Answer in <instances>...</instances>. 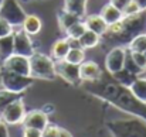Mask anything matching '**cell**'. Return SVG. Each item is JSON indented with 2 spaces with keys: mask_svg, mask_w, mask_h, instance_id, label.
Returning a JSON list of instances; mask_svg holds the SVG:
<instances>
[{
  "mask_svg": "<svg viewBox=\"0 0 146 137\" xmlns=\"http://www.w3.org/2000/svg\"><path fill=\"white\" fill-rule=\"evenodd\" d=\"M105 124L112 137H146V122L136 116L111 119Z\"/></svg>",
  "mask_w": 146,
  "mask_h": 137,
  "instance_id": "3957f363",
  "label": "cell"
},
{
  "mask_svg": "<svg viewBox=\"0 0 146 137\" xmlns=\"http://www.w3.org/2000/svg\"><path fill=\"white\" fill-rule=\"evenodd\" d=\"M30 76L33 79H43V81H54L57 78L54 59L43 52L36 51L30 57Z\"/></svg>",
  "mask_w": 146,
  "mask_h": 137,
  "instance_id": "277c9868",
  "label": "cell"
},
{
  "mask_svg": "<svg viewBox=\"0 0 146 137\" xmlns=\"http://www.w3.org/2000/svg\"><path fill=\"white\" fill-rule=\"evenodd\" d=\"M0 3H1V0H0Z\"/></svg>",
  "mask_w": 146,
  "mask_h": 137,
  "instance_id": "b9f144b4",
  "label": "cell"
},
{
  "mask_svg": "<svg viewBox=\"0 0 146 137\" xmlns=\"http://www.w3.org/2000/svg\"><path fill=\"white\" fill-rule=\"evenodd\" d=\"M48 116L41 110V109H34L26 113V117L23 120V127H29V129H36L43 132L44 127L48 124Z\"/></svg>",
  "mask_w": 146,
  "mask_h": 137,
  "instance_id": "7c38bea8",
  "label": "cell"
},
{
  "mask_svg": "<svg viewBox=\"0 0 146 137\" xmlns=\"http://www.w3.org/2000/svg\"><path fill=\"white\" fill-rule=\"evenodd\" d=\"M13 27L9 24V23H6L1 17H0V37H4V36H9V34H11L13 33Z\"/></svg>",
  "mask_w": 146,
  "mask_h": 137,
  "instance_id": "4dcf8cb0",
  "label": "cell"
},
{
  "mask_svg": "<svg viewBox=\"0 0 146 137\" xmlns=\"http://www.w3.org/2000/svg\"><path fill=\"white\" fill-rule=\"evenodd\" d=\"M112 76V79L115 81V82H118L119 85H122V86H126V88H129V85L138 78L136 75H133V74H131L128 69H121L119 72H116V74H113V75H111Z\"/></svg>",
  "mask_w": 146,
  "mask_h": 137,
  "instance_id": "cb8c5ba5",
  "label": "cell"
},
{
  "mask_svg": "<svg viewBox=\"0 0 146 137\" xmlns=\"http://www.w3.org/2000/svg\"><path fill=\"white\" fill-rule=\"evenodd\" d=\"M99 14H101V17L106 21L108 26H109V24H113V23H116V21H119V20H122V17H123V13H122L119 9H116L115 6H112L109 1L102 6V9L99 10Z\"/></svg>",
  "mask_w": 146,
  "mask_h": 137,
  "instance_id": "2e32d148",
  "label": "cell"
},
{
  "mask_svg": "<svg viewBox=\"0 0 146 137\" xmlns=\"http://www.w3.org/2000/svg\"><path fill=\"white\" fill-rule=\"evenodd\" d=\"M24 96V93H16V92H10L4 88H0V113L14 100L21 99Z\"/></svg>",
  "mask_w": 146,
  "mask_h": 137,
  "instance_id": "7402d4cb",
  "label": "cell"
},
{
  "mask_svg": "<svg viewBox=\"0 0 146 137\" xmlns=\"http://www.w3.org/2000/svg\"><path fill=\"white\" fill-rule=\"evenodd\" d=\"M41 110H43L47 116H50L51 113H54V112H55V107H54V105H51V103H46V105L41 107Z\"/></svg>",
  "mask_w": 146,
  "mask_h": 137,
  "instance_id": "836d02e7",
  "label": "cell"
},
{
  "mask_svg": "<svg viewBox=\"0 0 146 137\" xmlns=\"http://www.w3.org/2000/svg\"><path fill=\"white\" fill-rule=\"evenodd\" d=\"M14 54V44H13V33L4 37H0V65L9 57Z\"/></svg>",
  "mask_w": 146,
  "mask_h": 137,
  "instance_id": "d6986e66",
  "label": "cell"
},
{
  "mask_svg": "<svg viewBox=\"0 0 146 137\" xmlns=\"http://www.w3.org/2000/svg\"><path fill=\"white\" fill-rule=\"evenodd\" d=\"M133 1H136V4L141 7V10H142V11L146 10V0H133Z\"/></svg>",
  "mask_w": 146,
  "mask_h": 137,
  "instance_id": "74e56055",
  "label": "cell"
},
{
  "mask_svg": "<svg viewBox=\"0 0 146 137\" xmlns=\"http://www.w3.org/2000/svg\"><path fill=\"white\" fill-rule=\"evenodd\" d=\"M85 31H87V26H85V23H84L82 20H80V21L74 23L71 27H68V28L65 30V37H67V38H78V40H80V37H81Z\"/></svg>",
  "mask_w": 146,
  "mask_h": 137,
  "instance_id": "4316f807",
  "label": "cell"
},
{
  "mask_svg": "<svg viewBox=\"0 0 146 137\" xmlns=\"http://www.w3.org/2000/svg\"><path fill=\"white\" fill-rule=\"evenodd\" d=\"M26 113H27V110H26V106H24V102H23V97H21V99L11 102L0 113V119L7 126H17V124L23 123Z\"/></svg>",
  "mask_w": 146,
  "mask_h": 137,
  "instance_id": "52a82bcc",
  "label": "cell"
},
{
  "mask_svg": "<svg viewBox=\"0 0 146 137\" xmlns=\"http://www.w3.org/2000/svg\"><path fill=\"white\" fill-rule=\"evenodd\" d=\"M54 68L57 76L65 81L67 84L74 86H80L82 84L80 78V65H74L67 62L65 59H60V61H54Z\"/></svg>",
  "mask_w": 146,
  "mask_h": 137,
  "instance_id": "9c48e42d",
  "label": "cell"
},
{
  "mask_svg": "<svg viewBox=\"0 0 146 137\" xmlns=\"http://www.w3.org/2000/svg\"><path fill=\"white\" fill-rule=\"evenodd\" d=\"M146 33V10L133 16H123L122 20L109 24L106 33L101 37L102 48L128 47V44L139 34Z\"/></svg>",
  "mask_w": 146,
  "mask_h": 137,
  "instance_id": "7a4b0ae2",
  "label": "cell"
},
{
  "mask_svg": "<svg viewBox=\"0 0 146 137\" xmlns=\"http://www.w3.org/2000/svg\"><path fill=\"white\" fill-rule=\"evenodd\" d=\"M58 24H60V28L65 33V30L68 28V27H71L74 23H77V21H80V20H82V17L81 16H78V14H75V13H71V11H68V10H65V9H62L60 13H58Z\"/></svg>",
  "mask_w": 146,
  "mask_h": 137,
  "instance_id": "ac0fdd59",
  "label": "cell"
},
{
  "mask_svg": "<svg viewBox=\"0 0 146 137\" xmlns=\"http://www.w3.org/2000/svg\"><path fill=\"white\" fill-rule=\"evenodd\" d=\"M128 49L126 47H112L105 55V69L109 75H113L123 69L126 61Z\"/></svg>",
  "mask_w": 146,
  "mask_h": 137,
  "instance_id": "ba28073f",
  "label": "cell"
},
{
  "mask_svg": "<svg viewBox=\"0 0 146 137\" xmlns=\"http://www.w3.org/2000/svg\"><path fill=\"white\" fill-rule=\"evenodd\" d=\"M27 13L19 3V0H1L0 3V17L9 23L13 28L21 27Z\"/></svg>",
  "mask_w": 146,
  "mask_h": 137,
  "instance_id": "5b68a950",
  "label": "cell"
},
{
  "mask_svg": "<svg viewBox=\"0 0 146 137\" xmlns=\"http://www.w3.org/2000/svg\"><path fill=\"white\" fill-rule=\"evenodd\" d=\"M108 1H109L112 6H115L116 9H119L121 11H123V9L129 4L131 0H108Z\"/></svg>",
  "mask_w": 146,
  "mask_h": 137,
  "instance_id": "d6a6232c",
  "label": "cell"
},
{
  "mask_svg": "<svg viewBox=\"0 0 146 137\" xmlns=\"http://www.w3.org/2000/svg\"><path fill=\"white\" fill-rule=\"evenodd\" d=\"M64 59L70 64L80 65L85 61V49L84 48H70V51Z\"/></svg>",
  "mask_w": 146,
  "mask_h": 137,
  "instance_id": "d4e9b609",
  "label": "cell"
},
{
  "mask_svg": "<svg viewBox=\"0 0 146 137\" xmlns=\"http://www.w3.org/2000/svg\"><path fill=\"white\" fill-rule=\"evenodd\" d=\"M23 137H43V136H41V132H40V130L24 127V130H23Z\"/></svg>",
  "mask_w": 146,
  "mask_h": 137,
  "instance_id": "1f68e13d",
  "label": "cell"
},
{
  "mask_svg": "<svg viewBox=\"0 0 146 137\" xmlns=\"http://www.w3.org/2000/svg\"><path fill=\"white\" fill-rule=\"evenodd\" d=\"M0 68L7 69V71L14 72V74H19V75L30 76V58L13 54L11 57H9L6 61L1 62Z\"/></svg>",
  "mask_w": 146,
  "mask_h": 137,
  "instance_id": "8fae6325",
  "label": "cell"
},
{
  "mask_svg": "<svg viewBox=\"0 0 146 137\" xmlns=\"http://www.w3.org/2000/svg\"><path fill=\"white\" fill-rule=\"evenodd\" d=\"M80 78L81 82H97L102 78V71L95 61L85 59L82 64H80Z\"/></svg>",
  "mask_w": 146,
  "mask_h": 137,
  "instance_id": "4fadbf2b",
  "label": "cell"
},
{
  "mask_svg": "<svg viewBox=\"0 0 146 137\" xmlns=\"http://www.w3.org/2000/svg\"><path fill=\"white\" fill-rule=\"evenodd\" d=\"M129 52H145L146 49V33L136 36L126 47Z\"/></svg>",
  "mask_w": 146,
  "mask_h": 137,
  "instance_id": "484cf974",
  "label": "cell"
},
{
  "mask_svg": "<svg viewBox=\"0 0 146 137\" xmlns=\"http://www.w3.org/2000/svg\"><path fill=\"white\" fill-rule=\"evenodd\" d=\"M68 51H70V44H68L67 37H65V38H58V40L54 41V44L51 45L50 57H51L54 61H60V59H64V58L67 57Z\"/></svg>",
  "mask_w": 146,
  "mask_h": 137,
  "instance_id": "e0dca14e",
  "label": "cell"
},
{
  "mask_svg": "<svg viewBox=\"0 0 146 137\" xmlns=\"http://www.w3.org/2000/svg\"><path fill=\"white\" fill-rule=\"evenodd\" d=\"M0 88H1V69H0Z\"/></svg>",
  "mask_w": 146,
  "mask_h": 137,
  "instance_id": "f35d334b",
  "label": "cell"
},
{
  "mask_svg": "<svg viewBox=\"0 0 146 137\" xmlns=\"http://www.w3.org/2000/svg\"><path fill=\"white\" fill-rule=\"evenodd\" d=\"M0 122H1V119H0Z\"/></svg>",
  "mask_w": 146,
  "mask_h": 137,
  "instance_id": "60d3db41",
  "label": "cell"
},
{
  "mask_svg": "<svg viewBox=\"0 0 146 137\" xmlns=\"http://www.w3.org/2000/svg\"><path fill=\"white\" fill-rule=\"evenodd\" d=\"M143 54H145V57H146V49H145V52H143Z\"/></svg>",
  "mask_w": 146,
  "mask_h": 137,
  "instance_id": "ab89813d",
  "label": "cell"
},
{
  "mask_svg": "<svg viewBox=\"0 0 146 137\" xmlns=\"http://www.w3.org/2000/svg\"><path fill=\"white\" fill-rule=\"evenodd\" d=\"M87 1L88 0H64V9L84 17L85 9H87Z\"/></svg>",
  "mask_w": 146,
  "mask_h": 137,
  "instance_id": "603a6c76",
  "label": "cell"
},
{
  "mask_svg": "<svg viewBox=\"0 0 146 137\" xmlns=\"http://www.w3.org/2000/svg\"><path fill=\"white\" fill-rule=\"evenodd\" d=\"M139 11H142L141 10V7L136 4V1H133V0H131L129 1V4L123 9V16H133V14H138Z\"/></svg>",
  "mask_w": 146,
  "mask_h": 137,
  "instance_id": "f546056e",
  "label": "cell"
},
{
  "mask_svg": "<svg viewBox=\"0 0 146 137\" xmlns=\"http://www.w3.org/2000/svg\"><path fill=\"white\" fill-rule=\"evenodd\" d=\"M81 85L90 95L109 103L119 112L136 116L146 122V103L136 99L129 88L119 85L113 79L104 81L102 78L97 82H84Z\"/></svg>",
  "mask_w": 146,
  "mask_h": 137,
  "instance_id": "6da1fadb",
  "label": "cell"
},
{
  "mask_svg": "<svg viewBox=\"0 0 146 137\" xmlns=\"http://www.w3.org/2000/svg\"><path fill=\"white\" fill-rule=\"evenodd\" d=\"M80 44L84 49H92L101 44V36H98L97 33L87 30L81 37H80Z\"/></svg>",
  "mask_w": 146,
  "mask_h": 137,
  "instance_id": "44dd1931",
  "label": "cell"
},
{
  "mask_svg": "<svg viewBox=\"0 0 146 137\" xmlns=\"http://www.w3.org/2000/svg\"><path fill=\"white\" fill-rule=\"evenodd\" d=\"M0 137H10L9 130H7V124H4L3 122H0Z\"/></svg>",
  "mask_w": 146,
  "mask_h": 137,
  "instance_id": "d590c367",
  "label": "cell"
},
{
  "mask_svg": "<svg viewBox=\"0 0 146 137\" xmlns=\"http://www.w3.org/2000/svg\"><path fill=\"white\" fill-rule=\"evenodd\" d=\"M129 91L132 92V95L136 99H139L141 102L146 103V78L145 76H138L129 85Z\"/></svg>",
  "mask_w": 146,
  "mask_h": 137,
  "instance_id": "ffe728a7",
  "label": "cell"
},
{
  "mask_svg": "<svg viewBox=\"0 0 146 137\" xmlns=\"http://www.w3.org/2000/svg\"><path fill=\"white\" fill-rule=\"evenodd\" d=\"M21 28L30 37L31 36H37L41 31V28H43V20L38 16H36V14H27L24 21H23V24H21Z\"/></svg>",
  "mask_w": 146,
  "mask_h": 137,
  "instance_id": "9a60e30c",
  "label": "cell"
},
{
  "mask_svg": "<svg viewBox=\"0 0 146 137\" xmlns=\"http://www.w3.org/2000/svg\"><path fill=\"white\" fill-rule=\"evenodd\" d=\"M129 52V51H128ZM129 57H131V59L133 61V64L142 71V72H145L146 71V57L143 52H129Z\"/></svg>",
  "mask_w": 146,
  "mask_h": 137,
  "instance_id": "83f0119b",
  "label": "cell"
},
{
  "mask_svg": "<svg viewBox=\"0 0 146 137\" xmlns=\"http://www.w3.org/2000/svg\"><path fill=\"white\" fill-rule=\"evenodd\" d=\"M67 40H68L70 48H82L81 44H80V40H78V38H67Z\"/></svg>",
  "mask_w": 146,
  "mask_h": 137,
  "instance_id": "e575fe53",
  "label": "cell"
},
{
  "mask_svg": "<svg viewBox=\"0 0 146 137\" xmlns=\"http://www.w3.org/2000/svg\"><path fill=\"white\" fill-rule=\"evenodd\" d=\"M58 133H60V127L57 124L48 123L44 127V130L41 132V136L43 137H58Z\"/></svg>",
  "mask_w": 146,
  "mask_h": 137,
  "instance_id": "f1b7e54d",
  "label": "cell"
},
{
  "mask_svg": "<svg viewBox=\"0 0 146 137\" xmlns=\"http://www.w3.org/2000/svg\"><path fill=\"white\" fill-rule=\"evenodd\" d=\"M84 23H85V26H87V30L97 33L98 36H101V37L106 33L108 24H106V21L101 17L99 13L85 14V20H84Z\"/></svg>",
  "mask_w": 146,
  "mask_h": 137,
  "instance_id": "5bb4252c",
  "label": "cell"
},
{
  "mask_svg": "<svg viewBox=\"0 0 146 137\" xmlns=\"http://www.w3.org/2000/svg\"><path fill=\"white\" fill-rule=\"evenodd\" d=\"M0 69H1V88H4L7 91L16 92V93H24L34 84V79L31 76L19 75V74L10 72L3 68H0Z\"/></svg>",
  "mask_w": 146,
  "mask_h": 137,
  "instance_id": "8992f818",
  "label": "cell"
},
{
  "mask_svg": "<svg viewBox=\"0 0 146 137\" xmlns=\"http://www.w3.org/2000/svg\"><path fill=\"white\" fill-rule=\"evenodd\" d=\"M58 137H72V134H71L68 130H65V129L60 127V133H58Z\"/></svg>",
  "mask_w": 146,
  "mask_h": 137,
  "instance_id": "8d00e7d4",
  "label": "cell"
},
{
  "mask_svg": "<svg viewBox=\"0 0 146 137\" xmlns=\"http://www.w3.org/2000/svg\"><path fill=\"white\" fill-rule=\"evenodd\" d=\"M13 44H14V54L23 57H31L36 52V47L33 44L31 37L23 31V28L13 30Z\"/></svg>",
  "mask_w": 146,
  "mask_h": 137,
  "instance_id": "30bf717a",
  "label": "cell"
}]
</instances>
